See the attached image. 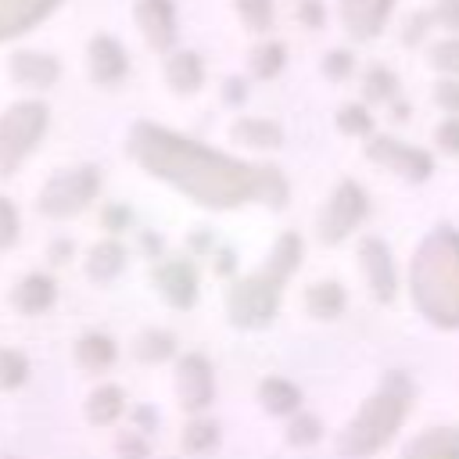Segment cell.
<instances>
[{
    "label": "cell",
    "mask_w": 459,
    "mask_h": 459,
    "mask_svg": "<svg viewBox=\"0 0 459 459\" xmlns=\"http://www.w3.org/2000/svg\"><path fill=\"white\" fill-rule=\"evenodd\" d=\"M126 151L143 172L169 183L201 208L226 212V208H240L244 201H255L258 165L230 158L158 122H133Z\"/></svg>",
    "instance_id": "6da1fadb"
},
{
    "label": "cell",
    "mask_w": 459,
    "mask_h": 459,
    "mask_svg": "<svg viewBox=\"0 0 459 459\" xmlns=\"http://www.w3.org/2000/svg\"><path fill=\"white\" fill-rule=\"evenodd\" d=\"M409 294L420 316L441 330H459V233L430 230L409 262Z\"/></svg>",
    "instance_id": "7a4b0ae2"
},
{
    "label": "cell",
    "mask_w": 459,
    "mask_h": 459,
    "mask_svg": "<svg viewBox=\"0 0 459 459\" xmlns=\"http://www.w3.org/2000/svg\"><path fill=\"white\" fill-rule=\"evenodd\" d=\"M409 402H412V384L405 380V373H387L380 391L369 394L359 405V412L348 420V427L337 434V455L366 459V455L380 452L405 423Z\"/></svg>",
    "instance_id": "3957f363"
},
{
    "label": "cell",
    "mask_w": 459,
    "mask_h": 459,
    "mask_svg": "<svg viewBox=\"0 0 459 459\" xmlns=\"http://www.w3.org/2000/svg\"><path fill=\"white\" fill-rule=\"evenodd\" d=\"M50 108L43 100H18L0 115V176H11L43 140Z\"/></svg>",
    "instance_id": "277c9868"
},
{
    "label": "cell",
    "mask_w": 459,
    "mask_h": 459,
    "mask_svg": "<svg viewBox=\"0 0 459 459\" xmlns=\"http://www.w3.org/2000/svg\"><path fill=\"white\" fill-rule=\"evenodd\" d=\"M100 194V169L97 165H72L54 172L39 197H36V212L47 219H72L79 212H86L93 204V197Z\"/></svg>",
    "instance_id": "5b68a950"
},
{
    "label": "cell",
    "mask_w": 459,
    "mask_h": 459,
    "mask_svg": "<svg viewBox=\"0 0 459 459\" xmlns=\"http://www.w3.org/2000/svg\"><path fill=\"white\" fill-rule=\"evenodd\" d=\"M280 287L265 269L240 276L237 283H230L226 290V319L240 330H262L276 319L280 312Z\"/></svg>",
    "instance_id": "8992f818"
},
{
    "label": "cell",
    "mask_w": 459,
    "mask_h": 459,
    "mask_svg": "<svg viewBox=\"0 0 459 459\" xmlns=\"http://www.w3.org/2000/svg\"><path fill=\"white\" fill-rule=\"evenodd\" d=\"M369 215V197L355 179H341L319 215V240L323 244H341L359 230V222Z\"/></svg>",
    "instance_id": "52a82bcc"
},
{
    "label": "cell",
    "mask_w": 459,
    "mask_h": 459,
    "mask_svg": "<svg viewBox=\"0 0 459 459\" xmlns=\"http://www.w3.org/2000/svg\"><path fill=\"white\" fill-rule=\"evenodd\" d=\"M362 154H366L373 165H380V169H387V172H394V176H402V179H409V183H423V179L434 176V158H430V151H423V147H416V143H402V140L384 136V133L366 136Z\"/></svg>",
    "instance_id": "ba28073f"
},
{
    "label": "cell",
    "mask_w": 459,
    "mask_h": 459,
    "mask_svg": "<svg viewBox=\"0 0 459 459\" xmlns=\"http://www.w3.org/2000/svg\"><path fill=\"white\" fill-rule=\"evenodd\" d=\"M176 394H179V405L186 412H204L212 405L215 373H212L208 355H201V351L179 355V362H176Z\"/></svg>",
    "instance_id": "9c48e42d"
},
{
    "label": "cell",
    "mask_w": 459,
    "mask_h": 459,
    "mask_svg": "<svg viewBox=\"0 0 459 459\" xmlns=\"http://www.w3.org/2000/svg\"><path fill=\"white\" fill-rule=\"evenodd\" d=\"M133 22L151 50L158 54L176 50V36H179L176 0H133Z\"/></svg>",
    "instance_id": "30bf717a"
},
{
    "label": "cell",
    "mask_w": 459,
    "mask_h": 459,
    "mask_svg": "<svg viewBox=\"0 0 459 459\" xmlns=\"http://www.w3.org/2000/svg\"><path fill=\"white\" fill-rule=\"evenodd\" d=\"M359 265H362V276H366V287L377 301H394L398 294V265L391 258V247L380 240V237H362L359 240Z\"/></svg>",
    "instance_id": "8fae6325"
},
{
    "label": "cell",
    "mask_w": 459,
    "mask_h": 459,
    "mask_svg": "<svg viewBox=\"0 0 459 459\" xmlns=\"http://www.w3.org/2000/svg\"><path fill=\"white\" fill-rule=\"evenodd\" d=\"M394 0H337V18L355 43L377 39L391 22Z\"/></svg>",
    "instance_id": "7c38bea8"
},
{
    "label": "cell",
    "mask_w": 459,
    "mask_h": 459,
    "mask_svg": "<svg viewBox=\"0 0 459 459\" xmlns=\"http://www.w3.org/2000/svg\"><path fill=\"white\" fill-rule=\"evenodd\" d=\"M86 68L97 86H118L129 75V54L115 36L97 32L86 47Z\"/></svg>",
    "instance_id": "4fadbf2b"
},
{
    "label": "cell",
    "mask_w": 459,
    "mask_h": 459,
    "mask_svg": "<svg viewBox=\"0 0 459 459\" xmlns=\"http://www.w3.org/2000/svg\"><path fill=\"white\" fill-rule=\"evenodd\" d=\"M154 287L172 308H194L197 301V269L186 258H169L154 265Z\"/></svg>",
    "instance_id": "5bb4252c"
},
{
    "label": "cell",
    "mask_w": 459,
    "mask_h": 459,
    "mask_svg": "<svg viewBox=\"0 0 459 459\" xmlns=\"http://www.w3.org/2000/svg\"><path fill=\"white\" fill-rule=\"evenodd\" d=\"M7 68H11V79L25 90H50L61 79V61L47 50H14Z\"/></svg>",
    "instance_id": "9a60e30c"
},
{
    "label": "cell",
    "mask_w": 459,
    "mask_h": 459,
    "mask_svg": "<svg viewBox=\"0 0 459 459\" xmlns=\"http://www.w3.org/2000/svg\"><path fill=\"white\" fill-rule=\"evenodd\" d=\"M7 301H11V308L22 312V316H43V312L57 301V283H54L50 273H25V276L14 283V290L7 294Z\"/></svg>",
    "instance_id": "2e32d148"
},
{
    "label": "cell",
    "mask_w": 459,
    "mask_h": 459,
    "mask_svg": "<svg viewBox=\"0 0 459 459\" xmlns=\"http://www.w3.org/2000/svg\"><path fill=\"white\" fill-rule=\"evenodd\" d=\"M61 0H0V43L36 29L43 18L54 14Z\"/></svg>",
    "instance_id": "e0dca14e"
},
{
    "label": "cell",
    "mask_w": 459,
    "mask_h": 459,
    "mask_svg": "<svg viewBox=\"0 0 459 459\" xmlns=\"http://www.w3.org/2000/svg\"><path fill=\"white\" fill-rule=\"evenodd\" d=\"M161 72H165V86L179 97H190L204 86V61L197 50H169Z\"/></svg>",
    "instance_id": "ac0fdd59"
},
{
    "label": "cell",
    "mask_w": 459,
    "mask_h": 459,
    "mask_svg": "<svg viewBox=\"0 0 459 459\" xmlns=\"http://www.w3.org/2000/svg\"><path fill=\"white\" fill-rule=\"evenodd\" d=\"M398 459H459V427H430L416 434Z\"/></svg>",
    "instance_id": "d6986e66"
},
{
    "label": "cell",
    "mask_w": 459,
    "mask_h": 459,
    "mask_svg": "<svg viewBox=\"0 0 459 459\" xmlns=\"http://www.w3.org/2000/svg\"><path fill=\"white\" fill-rule=\"evenodd\" d=\"M233 143L251 147V151H280L283 147V126L273 118H258V115H244L230 126Z\"/></svg>",
    "instance_id": "ffe728a7"
},
{
    "label": "cell",
    "mask_w": 459,
    "mask_h": 459,
    "mask_svg": "<svg viewBox=\"0 0 459 459\" xmlns=\"http://www.w3.org/2000/svg\"><path fill=\"white\" fill-rule=\"evenodd\" d=\"M126 258H129L126 244H122L118 237H104V240H97V244L90 247V255H86V276H90L93 283H111V280L126 269Z\"/></svg>",
    "instance_id": "44dd1931"
},
{
    "label": "cell",
    "mask_w": 459,
    "mask_h": 459,
    "mask_svg": "<svg viewBox=\"0 0 459 459\" xmlns=\"http://www.w3.org/2000/svg\"><path fill=\"white\" fill-rule=\"evenodd\" d=\"M115 359H118V344L100 330H90L75 341V362L86 373H104L115 366Z\"/></svg>",
    "instance_id": "7402d4cb"
},
{
    "label": "cell",
    "mask_w": 459,
    "mask_h": 459,
    "mask_svg": "<svg viewBox=\"0 0 459 459\" xmlns=\"http://www.w3.org/2000/svg\"><path fill=\"white\" fill-rule=\"evenodd\" d=\"M258 402L273 416H294L301 412V387L287 377H265L258 384Z\"/></svg>",
    "instance_id": "603a6c76"
},
{
    "label": "cell",
    "mask_w": 459,
    "mask_h": 459,
    "mask_svg": "<svg viewBox=\"0 0 459 459\" xmlns=\"http://www.w3.org/2000/svg\"><path fill=\"white\" fill-rule=\"evenodd\" d=\"M126 412V391L118 384H97L86 394V420L93 427H111Z\"/></svg>",
    "instance_id": "cb8c5ba5"
},
{
    "label": "cell",
    "mask_w": 459,
    "mask_h": 459,
    "mask_svg": "<svg viewBox=\"0 0 459 459\" xmlns=\"http://www.w3.org/2000/svg\"><path fill=\"white\" fill-rule=\"evenodd\" d=\"M344 305H348V294H344V287H341L337 280H319V283H312V287L305 290V308H308V316H316V319H323V323L337 319V316L344 312Z\"/></svg>",
    "instance_id": "d4e9b609"
},
{
    "label": "cell",
    "mask_w": 459,
    "mask_h": 459,
    "mask_svg": "<svg viewBox=\"0 0 459 459\" xmlns=\"http://www.w3.org/2000/svg\"><path fill=\"white\" fill-rule=\"evenodd\" d=\"M301 255H305V247H301V237H298V233H280V237H276V244H273V251H269L265 273H269L276 283H287V280L298 273V265H301Z\"/></svg>",
    "instance_id": "484cf974"
},
{
    "label": "cell",
    "mask_w": 459,
    "mask_h": 459,
    "mask_svg": "<svg viewBox=\"0 0 459 459\" xmlns=\"http://www.w3.org/2000/svg\"><path fill=\"white\" fill-rule=\"evenodd\" d=\"M283 65H287V47H283L280 39L255 43V50L247 54V72H251L255 79H262V82L276 79V75L283 72Z\"/></svg>",
    "instance_id": "4316f807"
},
{
    "label": "cell",
    "mask_w": 459,
    "mask_h": 459,
    "mask_svg": "<svg viewBox=\"0 0 459 459\" xmlns=\"http://www.w3.org/2000/svg\"><path fill=\"white\" fill-rule=\"evenodd\" d=\"M133 355L140 359V362H169L172 355H176V337L169 333V330H158V326H151V330H143L140 337H136V344H133Z\"/></svg>",
    "instance_id": "83f0119b"
},
{
    "label": "cell",
    "mask_w": 459,
    "mask_h": 459,
    "mask_svg": "<svg viewBox=\"0 0 459 459\" xmlns=\"http://www.w3.org/2000/svg\"><path fill=\"white\" fill-rule=\"evenodd\" d=\"M394 97H398V75L387 65H369L366 75H362V100L387 104Z\"/></svg>",
    "instance_id": "f1b7e54d"
},
{
    "label": "cell",
    "mask_w": 459,
    "mask_h": 459,
    "mask_svg": "<svg viewBox=\"0 0 459 459\" xmlns=\"http://www.w3.org/2000/svg\"><path fill=\"white\" fill-rule=\"evenodd\" d=\"M179 445H183L186 455H208V452L219 445V423H215V420H204V416L190 420V423L183 427Z\"/></svg>",
    "instance_id": "f546056e"
},
{
    "label": "cell",
    "mask_w": 459,
    "mask_h": 459,
    "mask_svg": "<svg viewBox=\"0 0 459 459\" xmlns=\"http://www.w3.org/2000/svg\"><path fill=\"white\" fill-rule=\"evenodd\" d=\"M233 11H237V18H240V25H244L247 32H255V36L269 32L273 22H276V0H237Z\"/></svg>",
    "instance_id": "4dcf8cb0"
},
{
    "label": "cell",
    "mask_w": 459,
    "mask_h": 459,
    "mask_svg": "<svg viewBox=\"0 0 459 459\" xmlns=\"http://www.w3.org/2000/svg\"><path fill=\"white\" fill-rule=\"evenodd\" d=\"M255 197L265 201L269 208H283L287 197H290V186L283 179V172L276 165H258V186H255Z\"/></svg>",
    "instance_id": "1f68e13d"
},
{
    "label": "cell",
    "mask_w": 459,
    "mask_h": 459,
    "mask_svg": "<svg viewBox=\"0 0 459 459\" xmlns=\"http://www.w3.org/2000/svg\"><path fill=\"white\" fill-rule=\"evenodd\" d=\"M333 126L344 133V136H373V111L366 104H341L337 115H333Z\"/></svg>",
    "instance_id": "d6a6232c"
},
{
    "label": "cell",
    "mask_w": 459,
    "mask_h": 459,
    "mask_svg": "<svg viewBox=\"0 0 459 459\" xmlns=\"http://www.w3.org/2000/svg\"><path fill=\"white\" fill-rule=\"evenodd\" d=\"M427 61H430L434 72H441L448 79H459V36L434 39L430 50H427Z\"/></svg>",
    "instance_id": "836d02e7"
},
{
    "label": "cell",
    "mask_w": 459,
    "mask_h": 459,
    "mask_svg": "<svg viewBox=\"0 0 459 459\" xmlns=\"http://www.w3.org/2000/svg\"><path fill=\"white\" fill-rule=\"evenodd\" d=\"M29 380V359L18 348L0 344V391H18Z\"/></svg>",
    "instance_id": "e575fe53"
},
{
    "label": "cell",
    "mask_w": 459,
    "mask_h": 459,
    "mask_svg": "<svg viewBox=\"0 0 459 459\" xmlns=\"http://www.w3.org/2000/svg\"><path fill=\"white\" fill-rule=\"evenodd\" d=\"M283 437H287V445H294V448H308V445H316V441L323 437V423H319V416H312V412H294Z\"/></svg>",
    "instance_id": "d590c367"
},
{
    "label": "cell",
    "mask_w": 459,
    "mask_h": 459,
    "mask_svg": "<svg viewBox=\"0 0 459 459\" xmlns=\"http://www.w3.org/2000/svg\"><path fill=\"white\" fill-rule=\"evenodd\" d=\"M351 72H355V54L348 47H333V50L323 54V75L330 82H344Z\"/></svg>",
    "instance_id": "8d00e7d4"
},
{
    "label": "cell",
    "mask_w": 459,
    "mask_h": 459,
    "mask_svg": "<svg viewBox=\"0 0 459 459\" xmlns=\"http://www.w3.org/2000/svg\"><path fill=\"white\" fill-rule=\"evenodd\" d=\"M115 455H118V459H151L147 434H140V430H122V434L115 437Z\"/></svg>",
    "instance_id": "74e56055"
},
{
    "label": "cell",
    "mask_w": 459,
    "mask_h": 459,
    "mask_svg": "<svg viewBox=\"0 0 459 459\" xmlns=\"http://www.w3.org/2000/svg\"><path fill=\"white\" fill-rule=\"evenodd\" d=\"M18 240V208L11 197L0 194V251H7Z\"/></svg>",
    "instance_id": "f35d334b"
},
{
    "label": "cell",
    "mask_w": 459,
    "mask_h": 459,
    "mask_svg": "<svg viewBox=\"0 0 459 459\" xmlns=\"http://www.w3.org/2000/svg\"><path fill=\"white\" fill-rule=\"evenodd\" d=\"M434 104H437L441 111H448V115H459V79L441 75V79L434 82Z\"/></svg>",
    "instance_id": "ab89813d"
},
{
    "label": "cell",
    "mask_w": 459,
    "mask_h": 459,
    "mask_svg": "<svg viewBox=\"0 0 459 459\" xmlns=\"http://www.w3.org/2000/svg\"><path fill=\"white\" fill-rule=\"evenodd\" d=\"M294 14L305 29H323L326 25V4L323 0H298L294 4Z\"/></svg>",
    "instance_id": "60d3db41"
},
{
    "label": "cell",
    "mask_w": 459,
    "mask_h": 459,
    "mask_svg": "<svg viewBox=\"0 0 459 459\" xmlns=\"http://www.w3.org/2000/svg\"><path fill=\"white\" fill-rule=\"evenodd\" d=\"M434 140H437V147H441L445 154H459V115L441 118L437 129H434Z\"/></svg>",
    "instance_id": "b9f144b4"
},
{
    "label": "cell",
    "mask_w": 459,
    "mask_h": 459,
    "mask_svg": "<svg viewBox=\"0 0 459 459\" xmlns=\"http://www.w3.org/2000/svg\"><path fill=\"white\" fill-rule=\"evenodd\" d=\"M430 22L448 29L452 36H459V0H437L430 11Z\"/></svg>",
    "instance_id": "7bdbcfd3"
},
{
    "label": "cell",
    "mask_w": 459,
    "mask_h": 459,
    "mask_svg": "<svg viewBox=\"0 0 459 459\" xmlns=\"http://www.w3.org/2000/svg\"><path fill=\"white\" fill-rule=\"evenodd\" d=\"M100 222H104V230H111V233H122V230H129V222H133V212H129L126 204H108V208L100 212Z\"/></svg>",
    "instance_id": "ee69618b"
},
{
    "label": "cell",
    "mask_w": 459,
    "mask_h": 459,
    "mask_svg": "<svg viewBox=\"0 0 459 459\" xmlns=\"http://www.w3.org/2000/svg\"><path fill=\"white\" fill-rule=\"evenodd\" d=\"M434 22H430V14L427 11H416L412 18H409V25H405V32H402V39H405V47H416L420 39H423V32L430 29Z\"/></svg>",
    "instance_id": "f6af8a7d"
},
{
    "label": "cell",
    "mask_w": 459,
    "mask_h": 459,
    "mask_svg": "<svg viewBox=\"0 0 459 459\" xmlns=\"http://www.w3.org/2000/svg\"><path fill=\"white\" fill-rule=\"evenodd\" d=\"M222 100H226L230 108H240V104L247 100V79H240V75L222 79Z\"/></svg>",
    "instance_id": "bcb514c9"
},
{
    "label": "cell",
    "mask_w": 459,
    "mask_h": 459,
    "mask_svg": "<svg viewBox=\"0 0 459 459\" xmlns=\"http://www.w3.org/2000/svg\"><path fill=\"white\" fill-rule=\"evenodd\" d=\"M129 420H133V430H140V434H154L158 430V412L151 405H136L129 412Z\"/></svg>",
    "instance_id": "7dc6e473"
},
{
    "label": "cell",
    "mask_w": 459,
    "mask_h": 459,
    "mask_svg": "<svg viewBox=\"0 0 459 459\" xmlns=\"http://www.w3.org/2000/svg\"><path fill=\"white\" fill-rule=\"evenodd\" d=\"M72 251H75V244H72L68 237H61V240L50 244V262H54V265H65V262L72 258Z\"/></svg>",
    "instance_id": "c3c4849f"
},
{
    "label": "cell",
    "mask_w": 459,
    "mask_h": 459,
    "mask_svg": "<svg viewBox=\"0 0 459 459\" xmlns=\"http://www.w3.org/2000/svg\"><path fill=\"white\" fill-rule=\"evenodd\" d=\"M233 269H237V255H233V251H219L215 273H219V276H226V273H233Z\"/></svg>",
    "instance_id": "681fc988"
},
{
    "label": "cell",
    "mask_w": 459,
    "mask_h": 459,
    "mask_svg": "<svg viewBox=\"0 0 459 459\" xmlns=\"http://www.w3.org/2000/svg\"><path fill=\"white\" fill-rule=\"evenodd\" d=\"M387 104H391V118H394V122H405V118L412 115V108H409L405 100H398V97H394V100H387Z\"/></svg>",
    "instance_id": "f907efd6"
},
{
    "label": "cell",
    "mask_w": 459,
    "mask_h": 459,
    "mask_svg": "<svg viewBox=\"0 0 459 459\" xmlns=\"http://www.w3.org/2000/svg\"><path fill=\"white\" fill-rule=\"evenodd\" d=\"M140 244L147 247V255H154V258H158V251H161V237H154V233H143V237H140Z\"/></svg>",
    "instance_id": "816d5d0a"
},
{
    "label": "cell",
    "mask_w": 459,
    "mask_h": 459,
    "mask_svg": "<svg viewBox=\"0 0 459 459\" xmlns=\"http://www.w3.org/2000/svg\"><path fill=\"white\" fill-rule=\"evenodd\" d=\"M208 244H212V237H208V233H194V237H190V247H194V251H204Z\"/></svg>",
    "instance_id": "f5cc1de1"
},
{
    "label": "cell",
    "mask_w": 459,
    "mask_h": 459,
    "mask_svg": "<svg viewBox=\"0 0 459 459\" xmlns=\"http://www.w3.org/2000/svg\"><path fill=\"white\" fill-rule=\"evenodd\" d=\"M4 459H11V455H4Z\"/></svg>",
    "instance_id": "db71d44e"
}]
</instances>
